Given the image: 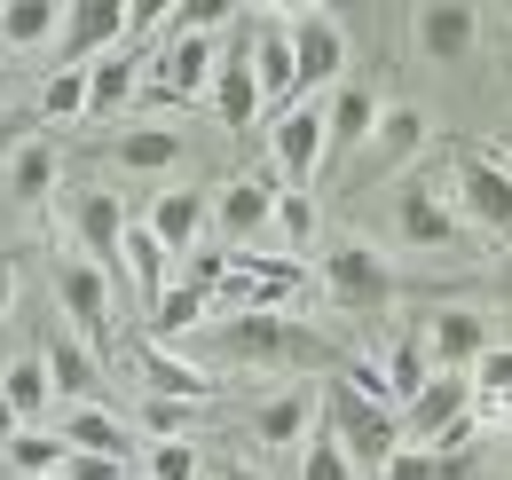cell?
<instances>
[{"mask_svg":"<svg viewBox=\"0 0 512 480\" xmlns=\"http://www.w3.org/2000/svg\"><path fill=\"white\" fill-rule=\"evenodd\" d=\"M197 347L213 362H237V370H316V362H331V339H316L292 315H221Z\"/></svg>","mask_w":512,"mask_h":480,"instance_id":"1","label":"cell"},{"mask_svg":"<svg viewBox=\"0 0 512 480\" xmlns=\"http://www.w3.org/2000/svg\"><path fill=\"white\" fill-rule=\"evenodd\" d=\"M323 433L339 441V457H347L355 473H386V465H394V449H402L394 410L371 402V394H355L347 378H331V386H323Z\"/></svg>","mask_w":512,"mask_h":480,"instance_id":"2","label":"cell"},{"mask_svg":"<svg viewBox=\"0 0 512 480\" xmlns=\"http://www.w3.org/2000/svg\"><path fill=\"white\" fill-rule=\"evenodd\" d=\"M402 449H465L473 441V378H457V370H434L402 410Z\"/></svg>","mask_w":512,"mask_h":480,"instance_id":"3","label":"cell"},{"mask_svg":"<svg viewBox=\"0 0 512 480\" xmlns=\"http://www.w3.org/2000/svg\"><path fill=\"white\" fill-rule=\"evenodd\" d=\"M449 213L457 229H481V237L512 244V174L489 158V150H449Z\"/></svg>","mask_w":512,"mask_h":480,"instance_id":"4","label":"cell"},{"mask_svg":"<svg viewBox=\"0 0 512 480\" xmlns=\"http://www.w3.org/2000/svg\"><path fill=\"white\" fill-rule=\"evenodd\" d=\"M284 48H292V87L300 103H323L347 79V24L331 8H284Z\"/></svg>","mask_w":512,"mask_h":480,"instance_id":"5","label":"cell"},{"mask_svg":"<svg viewBox=\"0 0 512 480\" xmlns=\"http://www.w3.org/2000/svg\"><path fill=\"white\" fill-rule=\"evenodd\" d=\"M308 284L300 260H276V252H229V276L213 284L221 315H284V300Z\"/></svg>","mask_w":512,"mask_h":480,"instance_id":"6","label":"cell"},{"mask_svg":"<svg viewBox=\"0 0 512 480\" xmlns=\"http://www.w3.org/2000/svg\"><path fill=\"white\" fill-rule=\"evenodd\" d=\"M323 292L347 307V315H386V307L402 300L386 252H379V244H363V237H339L331 252H323Z\"/></svg>","mask_w":512,"mask_h":480,"instance_id":"7","label":"cell"},{"mask_svg":"<svg viewBox=\"0 0 512 480\" xmlns=\"http://www.w3.org/2000/svg\"><path fill=\"white\" fill-rule=\"evenodd\" d=\"M237 40H245V63H253V87H260V119H284V111L300 103V87H292V48H284V8L237 16Z\"/></svg>","mask_w":512,"mask_h":480,"instance_id":"8","label":"cell"},{"mask_svg":"<svg viewBox=\"0 0 512 480\" xmlns=\"http://www.w3.org/2000/svg\"><path fill=\"white\" fill-rule=\"evenodd\" d=\"M56 307H64L71 339L103 362L111 355V276L95 260H56Z\"/></svg>","mask_w":512,"mask_h":480,"instance_id":"9","label":"cell"},{"mask_svg":"<svg viewBox=\"0 0 512 480\" xmlns=\"http://www.w3.org/2000/svg\"><path fill=\"white\" fill-rule=\"evenodd\" d=\"M394 237L410 252H449L457 244V213H449V189L434 174H410L394 189Z\"/></svg>","mask_w":512,"mask_h":480,"instance_id":"10","label":"cell"},{"mask_svg":"<svg viewBox=\"0 0 512 480\" xmlns=\"http://www.w3.org/2000/svg\"><path fill=\"white\" fill-rule=\"evenodd\" d=\"M268 150H276V174H284V189L316 197V174H323V103H292L284 119L268 126Z\"/></svg>","mask_w":512,"mask_h":480,"instance_id":"11","label":"cell"},{"mask_svg":"<svg viewBox=\"0 0 512 480\" xmlns=\"http://www.w3.org/2000/svg\"><path fill=\"white\" fill-rule=\"evenodd\" d=\"M213 63H221V40H205V32H166L150 103H197V95L213 87Z\"/></svg>","mask_w":512,"mask_h":480,"instance_id":"12","label":"cell"},{"mask_svg":"<svg viewBox=\"0 0 512 480\" xmlns=\"http://www.w3.org/2000/svg\"><path fill=\"white\" fill-rule=\"evenodd\" d=\"M268 221H276V181H260V174H237L213 197V237H221V252H253Z\"/></svg>","mask_w":512,"mask_h":480,"instance_id":"13","label":"cell"},{"mask_svg":"<svg viewBox=\"0 0 512 480\" xmlns=\"http://www.w3.org/2000/svg\"><path fill=\"white\" fill-rule=\"evenodd\" d=\"M56 40H64V71H87L95 56L127 48V0H71Z\"/></svg>","mask_w":512,"mask_h":480,"instance_id":"14","label":"cell"},{"mask_svg":"<svg viewBox=\"0 0 512 480\" xmlns=\"http://www.w3.org/2000/svg\"><path fill=\"white\" fill-rule=\"evenodd\" d=\"M410 40L426 63H465L481 40V8L473 0H426V8H410Z\"/></svg>","mask_w":512,"mask_h":480,"instance_id":"15","label":"cell"},{"mask_svg":"<svg viewBox=\"0 0 512 480\" xmlns=\"http://www.w3.org/2000/svg\"><path fill=\"white\" fill-rule=\"evenodd\" d=\"M142 229L158 237L166 260H190L197 244H205V229H213V197L205 189H158V205L142 213Z\"/></svg>","mask_w":512,"mask_h":480,"instance_id":"16","label":"cell"},{"mask_svg":"<svg viewBox=\"0 0 512 480\" xmlns=\"http://www.w3.org/2000/svg\"><path fill=\"white\" fill-rule=\"evenodd\" d=\"M71 237H79V260H95L103 276H119V244H127V205L111 189H79L71 197Z\"/></svg>","mask_w":512,"mask_h":480,"instance_id":"17","label":"cell"},{"mask_svg":"<svg viewBox=\"0 0 512 480\" xmlns=\"http://www.w3.org/2000/svg\"><path fill=\"white\" fill-rule=\"evenodd\" d=\"M371 126H379V95H371V87H355V79H339V87L323 95V166L363 158Z\"/></svg>","mask_w":512,"mask_h":480,"instance_id":"18","label":"cell"},{"mask_svg":"<svg viewBox=\"0 0 512 480\" xmlns=\"http://www.w3.org/2000/svg\"><path fill=\"white\" fill-rule=\"evenodd\" d=\"M426 355L434 370H457V378H473V362L489 355L497 339H489V323H481V307H442V315H426Z\"/></svg>","mask_w":512,"mask_h":480,"instance_id":"19","label":"cell"},{"mask_svg":"<svg viewBox=\"0 0 512 480\" xmlns=\"http://www.w3.org/2000/svg\"><path fill=\"white\" fill-rule=\"evenodd\" d=\"M134 362H142V378H150L158 402H213V394H221V378H213L197 355H174V347H158V339L134 347Z\"/></svg>","mask_w":512,"mask_h":480,"instance_id":"20","label":"cell"},{"mask_svg":"<svg viewBox=\"0 0 512 480\" xmlns=\"http://www.w3.org/2000/svg\"><path fill=\"white\" fill-rule=\"evenodd\" d=\"M205 95H213V111H221L229 134H253V126H260V87H253V63H245V40H229V48H221Z\"/></svg>","mask_w":512,"mask_h":480,"instance_id":"21","label":"cell"},{"mask_svg":"<svg viewBox=\"0 0 512 480\" xmlns=\"http://www.w3.org/2000/svg\"><path fill=\"white\" fill-rule=\"evenodd\" d=\"M418 150H426V111H410V103H386L379 126H371V142H363V174H402Z\"/></svg>","mask_w":512,"mask_h":480,"instance_id":"22","label":"cell"},{"mask_svg":"<svg viewBox=\"0 0 512 480\" xmlns=\"http://www.w3.org/2000/svg\"><path fill=\"white\" fill-rule=\"evenodd\" d=\"M40 362H48V386H56V402H64V410H87V402L103 394V362L87 355V347H79L71 331H56Z\"/></svg>","mask_w":512,"mask_h":480,"instance_id":"23","label":"cell"},{"mask_svg":"<svg viewBox=\"0 0 512 480\" xmlns=\"http://www.w3.org/2000/svg\"><path fill=\"white\" fill-rule=\"evenodd\" d=\"M142 87V48H111L87 63V119H119Z\"/></svg>","mask_w":512,"mask_h":480,"instance_id":"24","label":"cell"},{"mask_svg":"<svg viewBox=\"0 0 512 480\" xmlns=\"http://www.w3.org/2000/svg\"><path fill=\"white\" fill-rule=\"evenodd\" d=\"M205 315H213V292H205L197 276H174V284L158 292V307H150V339H158V347L197 339V331H205Z\"/></svg>","mask_w":512,"mask_h":480,"instance_id":"25","label":"cell"},{"mask_svg":"<svg viewBox=\"0 0 512 480\" xmlns=\"http://www.w3.org/2000/svg\"><path fill=\"white\" fill-rule=\"evenodd\" d=\"M56 441H64V449H79V457H111V465H127V425L111 418L103 402H87V410H64Z\"/></svg>","mask_w":512,"mask_h":480,"instance_id":"26","label":"cell"},{"mask_svg":"<svg viewBox=\"0 0 512 480\" xmlns=\"http://www.w3.org/2000/svg\"><path fill=\"white\" fill-rule=\"evenodd\" d=\"M119 276H134V300L158 307V292L174 284V260L158 252V237L142 229V221H127V244H119Z\"/></svg>","mask_w":512,"mask_h":480,"instance_id":"27","label":"cell"},{"mask_svg":"<svg viewBox=\"0 0 512 480\" xmlns=\"http://www.w3.org/2000/svg\"><path fill=\"white\" fill-rule=\"evenodd\" d=\"M111 158H119L127 174H166V166L190 158V142H182L174 126H127V134L111 142Z\"/></svg>","mask_w":512,"mask_h":480,"instance_id":"28","label":"cell"},{"mask_svg":"<svg viewBox=\"0 0 512 480\" xmlns=\"http://www.w3.org/2000/svg\"><path fill=\"white\" fill-rule=\"evenodd\" d=\"M0 402H8V418H16V425L48 418V410H56V386H48V362H40V355L8 362V370H0Z\"/></svg>","mask_w":512,"mask_h":480,"instance_id":"29","label":"cell"},{"mask_svg":"<svg viewBox=\"0 0 512 480\" xmlns=\"http://www.w3.org/2000/svg\"><path fill=\"white\" fill-rule=\"evenodd\" d=\"M64 32L56 0H0V48H48Z\"/></svg>","mask_w":512,"mask_h":480,"instance_id":"30","label":"cell"},{"mask_svg":"<svg viewBox=\"0 0 512 480\" xmlns=\"http://www.w3.org/2000/svg\"><path fill=\"white\" fill-rule=\"evenodd\" d=\"M308 425H316L308 394H268V402L253 410V441H268V449H300V441H308Z\"/></svg>","mask_w":512,"mask_h":480,"instance_id":"31","label":"cell"},{"mask_svg":"<svg viewBox=\"0 0 512 480\" xmlns=\"http://www.w3.org/2000/svg\"><path fill=\"white\" fill-rule=\"evenodd\" d=\"M379 378H386V402H410V394L434 378V355H426V339H418V331H402V339L386 347Z\"/></svg>","mask_w":512,"mask_h":480,"instance_id":"32","label":"cell"},{"mask_svg":"<svg viewBox=\"0 0 512 480\" xmlns=\"http://www.w3.org/2000/svg\"><path fill=\"white\" fill-rule=\"evenodd\" d=\"M48 189H56V150L48 142H16L8 150V197L16 205H40Z\"/></svg>","mask_w":512,"mask_h":480,"instance_id":"33","label":"cell"},{"mask_svg":"<svg viewBox=\"0 0 512 480\" xmlns=\"http://www.w3.org/2000/svg\"><path fill=\"white\" fill-rule=\"evenodd\" d=\"M8 465H16L24 480H56L64 473V441L40 433V425H24V433H8Z\"/></svg>","mask_w":512,"mask_h":480,"instance_id":"34","label":"cell"},{"mask_svg":"<svg viewBox=\"0 0 512 480\" xmlns=\"http://www.w3.org/2000/svg\"><path fill=\"white\" fill-rule=\"evenodd\" d=\"M56 119H87V71H56L40 87V126H56Z\"/></svg>","mask_w":512,"mask_h":480,"instance_id":"35","label":"cell"},{"mask_svg":"<svg viewBox=\"0 0 512 480\" xmlns=\"http://www.w3.org/2000/svg\"><path fill=\"white\" fill-rule=\"evenodd\" d=\"M268 229H284L292 252H308L316 244V197H300V189H276V221Z\"/></svg>","mask_w":512,"mask_h":480,"instance_id":"36","label":"cell"},{"mask_svg":"<svg viewBox=\"0 0 512 480\" xmlns=\"http://www.w3.org/2000/svg\"><path fill=\"white\" fill-rule=\"evenodd\" d=\"M473 394L489 410H512V347H489V355L473 362Z\"/></svg>","mask_w":512,"mask_h":480,"instance_id":"37","label":"cell"},{"mask_svg":"<svg viewBox=\"0 0 512 480\" xmlns=\"http://www.w3.org/2000/svg\"><path fill=\"white\" fill-rule=\"evenodd\" d=\"M300 480H355V465H347V457H339V441H331V433H308V441H300Z\"/></svg>","mask_w":512,"mask_h":480,"instance_id":"38","label":"cell"},{"mask_svg":"<svg viewBox=\"0 0 512 480\" xmlns=\"http://www.w3.org/2000/svg\"><path fill=\"white\" fill-rule=\"evenodd\" d=\"M205 465H197V441H150V465H142V480H197Z\"/></svg>","mask_w":512,"mask_h":480,"instance_id":"39","label":"cell"},{"mask_svg":"<svg viewBox=\"0 0 512 480\" xmlns=\"http://www.w3.org/2000/svg\"><path fill=\"white\" fill-rule=\"evenodd\" d=\"M142 425H150L158 441H182V433H190V402H158V394H150V402H142Z\"/></svg>","mask_w":512,"mask_h":480,"instance_id":"40","label":"cell"},{"mask_svg":"<svg viewBox=\"0 0 512 480\" xmlns=\"http://www.w3.org/2000/svg\"><path fill=\"white\" fill-rule=\"evenodd\" d=\"M426 480H481L473 441H465V449H426Z\"/></svg>","mask_w":512,"mask_h":480,"instance_id":"41","label":"cell"},{"mask_svg":"<svg viewBox=\"0 0 512 480\" xmlns=\"http://www.w3.org/2000/svg\"><path fill=\"white\" fill-rule=\"evenodd\" d=\"M64 480H127V465H111V457H79V449H64Z\"/></svg>","mask_w":512,"mask_h":480,"instance_id":"42","label":"cell"},{"mask_svg":"<svg viewBox=\"0 0 512 480\" xmlns=\"http://www.w3.org/2000/svg\"><path fill=\"white\" fill-rule=\"evenodd\" d=\"M8 300H16V260L0 252V315H8Z\"/></svg>","mask_w":512,"mask_h":480,"instance_id":"43","label":"cell"},{"mask_svg":"<svg viewBox=\"0 0 512 480\" xmlns=\"http://www.w3.org/2000/svg\"><path fill=\"white\" fill-rule=\"evenodd\" d=\"M221 480H268V473H253V465H221Z\"/></svg>","mask_w":512,"mask_h":480,"instance_id":"44","label":"cell"},{"mask_svg":"<svg viewBox=\"0 0 512 480\" xmlns=\"http://www.w3.org/2000/svg\"><path fill=\"white\" fill-rule=\"evenodd\" d=\"M497 292H505V300H512V260H505V268H497Z\"/></svg>","mask_w":512,"mask_h":480,"instance_id":"45","label":"cell"},{"mask_svg":"<svg viewBox=\"0 0 512 480\" xmlns=\"http://www.w3.org/2000/svg\"><path fill=\"white\" fill-rule=\"evenodd\" d=\"M0 87H8V63H0Z\"/></svg>","mask_w":512,"mask_h":480,"instance_id":"46","label":"cell"},{"mask_svg":"<svg viewBox=\"0 0 512 480\" xmlns=\"http://www.w3.org/2000/svg\"><path fill=\"white\" fill-rule=\"evenodd\" d=\"M127 480H142V473H127Z\"/></svg>","mask_w":512,"mask_h":480,"instance_id":"47","label":"cell"},{"mask_svg":"<svg viewBox=\"0 0 512 480\" xmlns=\"http://www.w3.org/2000/svg\"><path fill=\"white\" fill-rule=\"evenodd\" d=\"M505 16H512V8H505Z\"/></svg>","mask_w":512,"mask_h":480,"instance_id":"48","label":"cell"},{"mask_svg":"<svg viewBox=\"0 0 512 480\" xmlns=\"http://www.w3.org/2000/svg\"><path fill=\"white\" fill-rule=\"evenodd\" d=\"M56 480H64V473H56Z\"/></svg>","mask_w":512,"mask_h":480,"instance_id":"49","label":"cell"}]
</instances>
